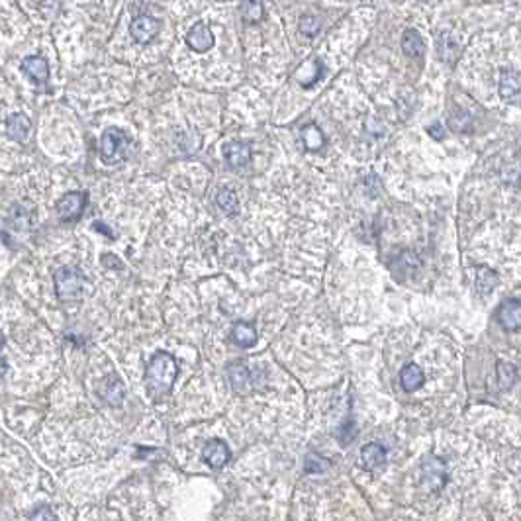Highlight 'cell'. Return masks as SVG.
Listing matches in <instances>:
<instances>
[{
    "label": "cell",
    "instance_id": "18",
    "mask_svg": "<svg viewBox=\"0 0 521 521\" xmlns=\"http://www.w3.org/2000/svg\"><path fill=\"white\" fill-rule=\"evenodd\" d=\"M402 52L406 57L410 59H419V57H423V53H426V43L421 40V36L417 33L416 30H406L404 31V36H402Z\"/></svg>",
    "mask_w": 521,
    "mask_h": 521
},
{
    "label": "cell",
    "instance_id": "3",
    "mask_svg": "<svg viewBox=\"0 0 521 521\" xmlns=\"http://www.w3.org/2000/svg\"><path fill=\"white\" fill-rule=\"evenodd\" d=\"M84 277L75 267H61L55 272V290L61 302H81Z\"/></svg>",
    "mask_w": 521,
    "mask_h": 521
},
{
    "label": "cell",
    "instance_id": "31",
    "mask_svg": "<svg viewBox=\"0 0 521 521\" xmlns=\"http://www.w3.org/2000/svg\"><path fill=\"white\" fill-rule=\"evenodd\" d=\"M520 182H521V180H520Z\"/></svg>",
    "mask_w": 521,
    "mask_h": 521
},
{
    "label": "cell",
    "instance_id": "26",
    "mask_svg": "<svg viewBox=\"0 0 521 521\" xmlns=\"http://www.w3.org/2000/svg\"><path fill=\"white\" fill-rule=\"evenodd\" d=\"M320 26H322V24H320V20H318V18H312V16H304L302 22H300V31H302L306 38H312V36H316V33H318Z\"/></svg>",
    "mask_w": 521,
    "mask_h": 521
},
{
    "label": "cell",
    "instance_id": "5",
    "mask_svg": "<svg viewBox=\"0 0 521 521\" xmlns=\"http://www.w3.org/2000/svg\"><path fill=\"white\" fill-rule=\"evenodd\" d=\"M159 31H161V22L153 16H147V14L137 16L130 26V33H132L134 42H137L139 45H147V43L153 42L159 36Z\"/></svg>",
    "mask_w": 521,
    "mask_h": 521
},
{
    "label": "cell",
    "instance_id": "13",
    "mask_svg": "<svg viewBox=\"0 0 521 521\" xmlns=\"http://www.w3.org/2000/svg\"><path fill=\"white\" fill-rule=\"evenodd\" d=\"M323 75V63L320 59H310L304 65H300V69L296 71V81L302 84L304 88H310L312 84L320 81V77Z\"/></svg>",
    "mask_w": 521,
    "mask_h": 521
},
{
    "label": "cell",
    "instance_id": "30",
    "mask_svg": "<svg viewBox=\"0 0 521 521\" xmlns=\"http://www.w3.org/2000/svg\"><path fill=\"white\" fill-rule=\"evenodd\" d=\"M94 230L102 231L104 235H108V238H112V240H114V233L108 230V228H104V224H100V221H96V224H94Z\"/></svg>",
    "mask_w": 521,
    "mask_h": 521
},
{
    "label": "cell",
    "instance_id": "25",
    "mask_svg": "<svg viewBox=\"0 0 521 521\" xmlns=\"http://www.w3.org/2000/svg\"><path fill=\"white\" fill-rule=\"evenodd\" d=\"M327 460L323 459V457H320L318 453H310L308 457H306V460H304V470L308 472V474H322V472H325L327 470Z\"/></svg>",
    "mask_w": 521,
    "mask_h": 521
},
{
    "label": "cell",
    "instance_id": "9",
    "mask_svg": "<svg viewBox=\"0 0 521 521\" xmlns=\"http://www.w3.org/2000/svg\"><path fill=\"white\" fill-rule=\"evenodd\" d=\"M202 459L206 460V465L212 469H221L230 460V449L221 439H212L202 449Z\"/></svg>",
    "mask_w": 521,
    "mask_h": 521
},
{
    "label": "cell",
    "instance_id": "12",
    "mask_svg": "<svg viewBox=\"0 0 521 521\" xmlns=\"http://www.w3.org/2000/svg\"><path fill=\"white\" fill-rule=\"evenodd\" d=\"M224 157L231 167H245L251 161V147L243 141H230L224 146Z\"/></svg>",
    "mask_w": 521,
    "mask_h": 521
},
{
    "label": "cell",
    "instance_id": "8",
    "mask_svg": "<svg viewBox=\"0 0 521 521\" xmlns=\"http://www.w3.org/2000/svg\"><path fill=\"white\" fill-rule=\"evenodd\" d=\"M498 91H500V98L501 100H506L508 104H521V73L518 71H504L500 77V86H498Z\"/></svg>",
    "mask_w": 521,
    "mask_h": 521
},
{
    "label": "cell",
    "instance_id": "1",
    "mask_svg": "<svg viewBox=\"0 0 521 521\" xmlns=\"http://www.w3.org/2000/svg\"><path fill=\"white\" fill-rule=\"evenodd\" d=\"M178 375L177 361L173 355L159 351L151 357L146 371V386L147 394L153 398H161L171 392Z\"/></svg>",
    "mask_w": 521,
    "mask_h": 521
},
{
    "label": "cell",
    "instance_id": "29",
    "mask_svg": "<svg viewBox=\"0 0 521 521\" xmlns=\"http://www.w3.org/2000/svg\"><path fill=\"white\" fill-rule=\"evenodd\" d=\"M429 134H431L433 137H437V139H441V137H443V127H441L439 124H433L431 127H429Z\"/></svg>",
    "mask_w": 521,
    "mask_h": 521
},
{
    "label": "cell",
    "instance_id": "11",
    "mask_svg": "<svg viewBox=\"0 0 521 521\" xmlns=\"http://www.w3.org/2000/svg\"><path fill=\"white\" fill-rule=\"evenodd\" d=\"M500 323L508 332H520L521 329V298L520 300H508L498 312Z\"/></svg>",
    "mask_w": 521,
    "mask_h": 521
},
{
    "label": "cell",
    "instance_id": "7",
    "mask_svg": "<svg viewBox=\"0 0 521 521\" xmlns=\"http://www.w3.org/2000/svg\"><path fill=\"white\" fill-rule=\"evenodd\" d=\"M187 45L194 53H208L214 47V33L210 30L206 22H196L190 30L187 31Z\"/></svg>",
    "mask_w": 521,
    "mask_h": 521
},
{
    "label": "cell",
    "instance_id": "17",
    "mask_svg": "<svg viewBox=\"0 0 521 521\" xmlns=\"http://www.w3.org/2000/svg\"><path fill=\"white\" fill-rule=\"evenodd\" d=\"M100 394H102V398H104L110 406H120V404L124 402L125 396L124 384L120 382L118 376L112 375L110 378H106L104 382H102V386H100Z\"/></svg>",
    "mask_w": 521,
    "mask_h": 521
},
{
    "label": "cell",
    "instance_id": "6",
    "mask_svg": "<svg viewBox=\"0 0 521 521\" xmlns=\"http://www.w3.org/2000/svg\"><path fill=\"white\" fill-rule=\"evenodd\" d=\"M421 482L429 492H439L447 482V470L443 460L431 457L421 467Z\"/></svg>",
    "mask_w": 521,
    "mask_h": 521
},
{
    "label": "cell",
    "instance_id": "23",
    "mask_svg": "<svg viewBox=\"0 0 521 521\" xmlns=\"http://www.w3.org/2000/svg\"><path fill=\"white\" fill-rule=\"evenodd\" d=\"M228 378H230V382L233 388L243 390V388H247V386H249L251 375H249V371H247V366L235 365L228 368Z\"/></svg>",
    "mask_w": 521,
    "mask_h": 521
},
{
    "label": "cell",
    "instance_id": "27",
    "mask_svg": "<svg viewBox=\"0 0 521 521\" xmlns=\"http://www.w3.org/2000/svg\"><path fill=\"white\" fill-rule=\"evenodd\" d=\"M449 125H451L453 130H457V132H467L470 125V116L465 114V112H459V116H451V118H449Z\"/></svg>",
    "mask_w": 521,
    "mask_h": 521
},
{
    "label": "cell",
    "instance_id": "19",
    "mask_svg": "<svg viewBox=\"0 0 521 521\" xmlns=\"http://www.w3.org/2000/svg\"><path fill=\"white\" fill-rule=\"evenodd\" d=\"M361 460L366 470H375L386 462V449L378 443H368L361 451Z\"/></svg>",
    "mask_w": 521,
    "mask_h": 521
},
{
    "label": "cell",
    "instance_id": "21",
    "mask_svg": "<svg viewBox=\"0 0 521 521\" xmlns=\"http://www.w3.org/2000/svg\"><path fill=\"white\" fill-rule=\"evenodd\" d=\"M216 202H218L219 210H221L224 214H228V216L238 214L240 202H238V196H235V192H233L231 188H228V187L219 188L218 194H216Z\"/></svg>",
    "mask_w": 521,
    "mask_h": 521
},
{
    "label": "cell",
    "instance_id": "2",
    "mask_svg": "<svg viewBox=\"0 0 521 521\" xmlns=\"http://www.w3.org/2000/svg\"><path fill=\"white\" fill-rule=\"evenodd\" d=\"M132 151V139L124 132L110 127L102 134L100 139V159L104 165H118Z\"/></svg>",
    "mask_w": 521,
    "mask_h": 521
},
{
    "label": "cell",
    "instance_id": "28",
    "mask_svg": "<svg viewBox=\"0 0 521 521\" xmlns=\"http://www.w3.org/2000/svg\"><path fill=\"white\" fill-rule=\"evenodd\" d=\"M30 518L31 520H57V518H55V513H52L47 508H43L40 513H31Z\"/></svg>",
    "mask_w": 521,
    "mask_h": 521
},
{
    "label": "cell",
    "instance_id": "16",
    "mask_svg": "<svg viewBox=\"0 0 521 521\" xmlns=\"http://www.w3.org/2000/svg\"><path fill=\"white\" fill-rule=\"evenodd\" d=\"M31 122L26 114H12L6 122V132L14 141H26L30 136Z\"/></svg>",
    "mask_w": 521,
    "mask_h": 521
},
{
    "label": "cell",
    "instance_id": "14",
    "mask_svg": "<svg viewBox=\"0 0 521 521\" xmlns=\"http://www.w3.org/2000/svg\"><path fill=\"white\" fill-rule=\"evenodd\" d=\"M240 14L243 24L255 26L265 20V0H241Z\"/></svg>",
    "mask_w": 521,
    "mask_h": 521
},
{
    "label": "cell",
    "instance_id": "24",
    "mask_svg": "<svg viewBox=\"0 0 521 521\" xmlns=\"http://www.w3.org/2000/svg\"><path fill=\"white\" fill-rule=\"evenodd\" d=\"M496 284H498L496 272L488 271V269H479V272H476V288H479V292L486 294V292H490Z\"/></svg>",
    "mask_w": 521,
    "mask_h": 521
},
{
    "label": "cell",
    "instance_id": "10",
    "mask_svg": "<svg viewBox=\"0 0 521 521\" xmlns=\"http://www.w3.org/2000/svg\"><path fill=\"white\" fill-rule=\"evenodd\" d=\"M22 73L30 79L31 83L45 84L49 79V65L43 59L42 55H30L22 61Z\"/></svg>",
    "mask_w": 521,
    "mask_h": 521
},
{
    "label": "cell",
    "instance_id": "15",
    "mask_svg": "<svg viewBox=\"0 0 521 521\" xmlns=\"http://www.w3.org/2000/svg\"><path fill=\"white\" fill-rule=\"evenodd\" d=\"M400 382H402V388L406 392H416V390H419L423 386L426 376H423V371L416 363H410V365H406L400 371Z\"/></svg>",
    "mask_w": 521,
    "mask_h": 521
},
{
    "label": "cell",
    "instance_id": "22",
    "mask_svg": "<svg viewBox=\"0 0 521 521\" xmlns=\"http://www.w3.org/2000/svg\"><path fill=\"white\" fill-rule=\"evenodd\" d=\"M302 141L304 147L308 149V151H320L325 143V137H323L322 130L318 127L316 124L306 125L302 130Z\"/></svg>",
    "mask_w": 521,
    "mask_h": 521
},
{
    "label": "cell",
    "instance_id": "4",
    "mask_svg": "<svg viewBox=\"0 0 521 521\" xmlns=\"http://www.w3.org/2000/svg\"><path fill=\"white\" fill-rule=\"evenodd\" d=\"M88 202V194L84 190L77 192H67L59 202H57V214L63 221H77L83 216L84 206Z\"/></svg>",
    "mask_w": 521,
    "mask_h": 521
},
{
    "label": "cell",
    "instance_id": "20",
    "mask_svg": "<svg viewBox=\"0 0 521 521\" xmlns=\"http://www.w3.org/2000/svg\"><path fill=\"white\" fill-rule=\"evenodd\" d=\"M231 337H233V343L240 345L243 349L247 347H253L257 343V332L251 323L245 322H238L233 325V332H231Z\"/></svg>",
    "mask_w": 521,
    "mask_h": 521
}]
</instances>
